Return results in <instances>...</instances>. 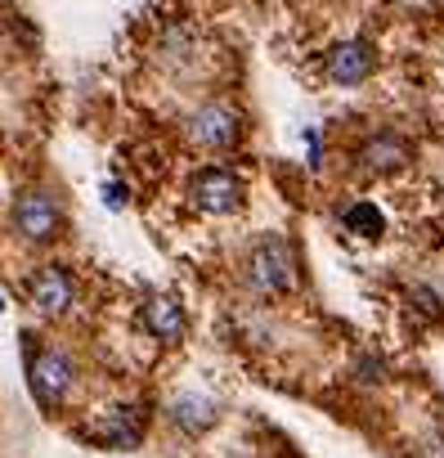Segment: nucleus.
<instances>
[{"mask_svg":"<svg viewBox=\"0 0 444 458\" xmlns=\"http://www.w3.org/2000/svg\"><path fill=\"white\" fill-rule=\"evenodd\" d=\"M243 275H247V288H252L256 297H288V293L297 288V279H301V270H297V248H292L283 234H265V239L252 248Z\"/></svg>","mask_w":444,"mask_h":458,"instance_id":"1","label":"nucleus"},{"mask_svg":"<svg viewBox=\"0 0 444 458\" xmlns=\"http://www.w3.org/2000/svg\"><path fill=\"white\" fill-rule=\"evenodd\" d=\"M10 229L23 239V243H54L63 234V211L59 202L46 193V189H23L14 198V211H10Z\"/></svg>","mask_w":444,"mask_h":458,"instance_id":"2","label":"nucleus"},{"mask_svg":"<svg viewBox=\"0 0 444 458\" xmlns=\"http://www.w3.org/2000/svg\"><path fill=\"white\" fill-rule=\"evenodd\" d=\"M188 202L206 216H234L243 202H247V184L239 171L230 166H202L193 180H188Z\"/></svg>","mask_w":444,"mask_h":458,"instance_id":"3","label":"nucleus"},{"mask_svg":"<svg viewBox=\"0 0 444 458\" xmlns=\"http://www.w3.org/2000/svg\"><path fill=\"white\" fill-rule=\"evenodd\" d=\"M72 382H77V364L59 346L37 351V360L28 364V386H32L41 409H63V400L72 395Z\"/></svg>","mask_w":444,"mask_h":458,"instance_id":"4","label":"nucleus"},{"mask_svg":"<svg viewBox=\"0 0 444 458\" xmlns=\"http://www.w3.org/2000/svg\"><path fill=\"white\" fill-rule=\"evenodd\" d=\"M188 140L206 153H225L243 140V113L234 104H225V99H211L188 117Z\"/></svg>","mask_w":444,"mask_h":458,"instance_id":"5","label":"nucleus"},{"mask_svg":"<svg viewBox=\"0 0 444 458\" xmlns=\"http://www.w3.org/2000/svg\"><path fill=\"white\" fill-rule=\"evenodd\" d=\"M28 301L37 315L46 319H63L72 306H77V279L68 266H41L32 279H28Z\"/></svg>","mask_w":444,"mask_h":458,"instance_id":"6","label":"nucleus"},{"mask_svg":"<svg viewBox=\"0 0 444 458\" xmlns=\"http://www.w3.org/2000/svg\"><path fill=\"white\" fill-rule=\"evenodd\" d=\"M373 68H377V50L368 46V41H341V46H332L328 50V59H323V77L332 81V86H359V81H368L373 77Z\"/></svg>","mask_w":444,"mask_h":458,"instance_id":"7","label":"nucleus"},{"mask_svg":"<svg viewBox=\"0 0 444 458\" xmlns=\"http://www.w3.org/2000/svg\"><path fill=\"white\" fill-rule=\"evenodd\" d=\"M355 157H359V166L368 175H390V171H399V166L413 162V144L404 135H395V131H377V135H368L359 144Z\"/></svg>","mask_w":444,"mask_h":458,"instance_id":"8","label":"nucleus"},{"mask_svg":"<svg viewBox=\"0 0 444 458\" xmlns=\"http://www.w3.org/2000/svg\"><path fill=\"white\" fill-rule=\"evenodd\" d=\"M95 440H99L104 449H139V440H144V413H139L135 404H113V409L99 418Z\"/></svg>","mask_w":444,"mask_h":458,"instance_id":"9","label":"nucleus"},{"mask_svg":"<svg viewBox=\"0 0 444 458\" xmlns=\"http://www.w3.org/2000/svg\"><path fill=\"white\" fill-rule=\"evenodd\" d=\"M171 422L184 431V436H206L215 422H220V404L202 391H184L171 400Z\"/></svg>","mask_w":444,"mask_h":458,"instance_id":"10","label":"nucleus"},{"mask_svg":"<svg viewBox=\"0 0 444 458\" xmlns=\"http://www.w3.org/2000/svg\"><path fill=\"white\" fill-rule=\"evenodd\" d=\"M139 319H144V328L157 337V342H184V333H188V319H184V306L175 301V297H148L144 301V310H139Z\"/></svg>","mask_w":444,"mask_h":458,"instance_id":"11","label":"nucleus"},{"mask_svg":"<svg viewBox=\"0 0 444 458\" xmlns=\"http://www.w3.org/2000/svg\"><path fill=\"white\" fill-rule=\"evenodd\" d=\"M341 225L350 229V234H359V239H381L386 234V216L377 211V202H350Z\"/></svg>","mask_w":444,"mask_h":458,"instance_id":"12","label":"nucleus"},{"mask_svg":"<svg viewBox=\"0 0 444 458\" xmlns=\"http://www.w3.org/2000/svg\"><path fill=\"white\" fill-rule=\"evenodd\" d=\"M104 202L117 211V207H126V184H104Z\"/></svg>","mask_w":444,"mask_h":458,"instance_id":"13","label":"nucleus"},{"mask_svg":"<svg viewBox=\"0 0 444 458\" xmlns=\"http://www.w3.org/2000/svg\"><path fill=\"white\" fill-rule=\"evenodd\" d=\"M0 310H5V297H0Z\"/></svg>","mask_w":444,"mask_h":458,"instance_id":"14","label":"nucleus"}]
</instances>
